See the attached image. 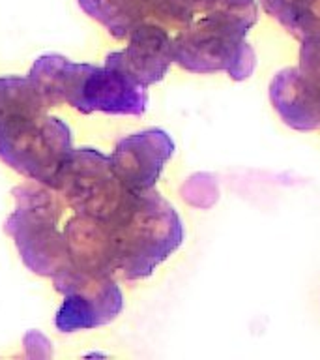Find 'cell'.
<instances>
[{"label":"cell","instance_id":"cell-18","mask_svg":"<svg viewBox=\"0 0 320 360\" xmlns=\"http://www.w3.org/2000/svg\"><path fill=\"white\" fill-rule=\"evenodd\" d=\"M302 75L320 94V38H303L300 49V68Z\"/></svg>","mask_w":320,"mask_h":360},{"label":"cell","instance_id":"cell-3","mask_svg":"<svg viewBox=\"0 0 320 360\" xmlns=\"http://www.w3.org/2000/svg\"><path fill=\"white\" fill-rule=\"evenodd\" d=\"M13 195L15 208L6 219L4 231L13 238L28 270L56 278L72 266L64 231H58L64 208L60 195L39 182L17 186Z\"/></svg>","mask_w":320,"mask_h":360},{"label":"cell","instance_id":"cell-15","mask_svg":"<svg viewBox=\"0 0 320 360\" xmlns=\"http://www.w3.org/2000/svg\"><path fill=\"white\" fill-rule=\"evenodd\" d=\"M148 4L150 13H154L159 21L174 27H187L193 21V15L202 0H148Z\"/></svg>","mask_w":320,"mask_h":360},{"label":"cell","instance_id":"cell-12","mask_svg":"<svg viewBox=\"0 0 320 360\" xmlns=\"http://www.w3.org/2000/svg\"><path fill=\"white\" fill-rule=\"evenodd\" d=\"M79 6L118 39L129 38L150 13L148 0H79Z\"/></svg>","mask_w":320,"mask_h":360},{"label":"cell","instance_id":"cell-14","mask_svg":"<svg viewBox=\"0 0 320 360\" xmlns=\"http://www.w3.org/2000/svg\"><path fill=\"white\" fill-rule=\"evenodd\" d=\"M206 15L249 30L257 21L255 0H206Z\"/></svg>","mask_w":320,"mask_h":360},{"label":"cell","instance_id":"cell-4","mask_svg":"<svg viewBox=\"0 0 320 360\" xmlns=\"http://www.w3.org/2000/svg\"><path fill=\"white\" fill-rule=\"evenodd\" d=\"M72 150V129L62 118L38 112L0 120V160L34 182L55 188Z\"/></svg>","mask_w":320,"mask_h":360},{"label":"cell","instance_id":"cell-16","mask_svg":"<svg viewBox=\"0 0 320 360\" xmlns=\"http://www.w3.org/2000/svg\"><path fill=\"white\" fill-rule=\"evenodd\" d=\"M182 197L189 202L191 207L210 208L219 197L218 182L212 174L208 173L193 174L182 186Z\"/></svg>","mask_w":320,"mask_h":360},{"label":"cell","instance_id":"cell-5","mask_svg":"<svg viewBox=\"0 0 320 360\" xmlns=\"http://www.w3.org/2000/svg\"><path fill=\"white\" fill-rule=\"evenodd\" d=\"M246 34L244 28L204 15L174 38V62L187 72H227L234 81H246L257 66Z\"/></svg>","mask_w":320,"mask_h":360},{"label":"cell","instance_id":"cell-2","mask_svg":"<svg viewBox=\"0 0 320 360\" xmlns=\"http://www.w3.org/2000/svg\"><path fill=\"white\" fill-rule=\"evenodd\" d=\"M111 227L116 274L124 280H142L171 257L184 240L178 212L154 188L133 191Z\"/></svg>","mask_w":320,"mask_h":360},{"label":"cell","instance_id":"cell-13","mask_svg":"<svg viewBox=\"0 0 320 360\" xmlns=\"http://www.w3.org/2000/svg\"><path fill=\"white\" fill-rule=\"evenodd\" d=\"M47 105L28 77H0V120L45 112Z\"/></svg>","mask_w":320,"mask_h":360},{"label":"cell","instance_id":"cell-8","mask_svg":"<svg viewBox=\"0 0 320 360\" xmlns=\"http://www.w3.org/2000/svg\"><path fill=\"white\" fill-rule=\"evenodd\" d=\"M174 154V141L165 129L150 128L116 143L111 156L114 173L128 190L146 191L156 186L165 163Z\"/></svg>","mask_w":320,"mask_h":360},{"label":"cell","instance_id":"cell-9","mask_svg":"<svg viewBox=\"0 0 320 360\" xmlns=\"http://www.w3.org/2000/svg\"><path fill=\"white\" fill-rule=\"evenodd\" d=\"M109 56L135 83L146 89L167 75L174 62V39L159 25L142 22L129 34L128 47Z\"/></svg>","mask_w":320,"mask_h":360},{"label":"cell","instance_id":"cell-10","mask_svg":"<svg viewBox=\"0 0 320 360\" xmlns=\"http://www.w3.org/2000/svg\"><path fill=\"white\" fill-rule=\"evenodd\" d=\"M72 266L88 274L114 276V246L107 219L75 214L64 227Z\"/></svg>","mask_w":320,"mask_h":360},{"label":"cell","instance_id":"cell-11","mask_svg":"<svg viewBox=\"0 0 320 360\" xmlns=\"http://www.w3.org/2000/svg\"><path fill=\"white\" fill-rule=\"evenodd\" d=\"M269 100L286 126L300 131L320 128V94L298 68H285L272 79Z\"/></svg>","mask_w":320,"mask_h":360},{"label":"cell","instance_id":"cell-7","mask_svg":"<svg viewBox=\"0 0 320 360\" xmlns=\"http://www.w3.org/2000/svg\"><path fill=\"white\" fill-rule=\"evenodd\" d=\"M53 280L56 291L64 295L55 317V326L64 334L109 325L122 311V289L112 276L88 274L69 266Z\"/></svg>","mask_w":320,"mask_h":360},{"label":"cell","instance_id":"cell-6","mask_svg":"<svg viewBox=\"0 0 320 360\" xmlns=\"http://www.w3.org/2000/svg\"><path fill=\"white\" fill-rule=\"evenodd\" d=\"M56 193L75 214L111 219L133 193L120 182L111 158L95 148H73L55 182Z\"/></svg>","mask_w":320,"mask_h":360},{"label":"cell","instance_id":"cell-1","mask_svg":"<svg viewBox=\"0 0 320 360\" xmlns=\"http://www.w3.org/2000/svg\"><path fill=\"white\" fill-rule=\"evenodd\" d=\"M28 79L47 107L69 103L83 115H135L146 111L148 94L107 56L103 66L77 64L62 55H44L34 62Z\"/></svg>","mask_w":320,"mask_h":360},{"label":"cell","instance_id":"cell-17","mask_svg":"<svg viewBox=\"0 0 320 360\" xmlns=\"http://www.w3.org/2000/svg\"><path fill=\"white\" fill-rule=\"evenodd\" d=\"M262 2L268 13L277 17L283 27L300 38L307 0H262Z\"/></svg>","mask_w":320,"mask_h":360}]
</instances>
